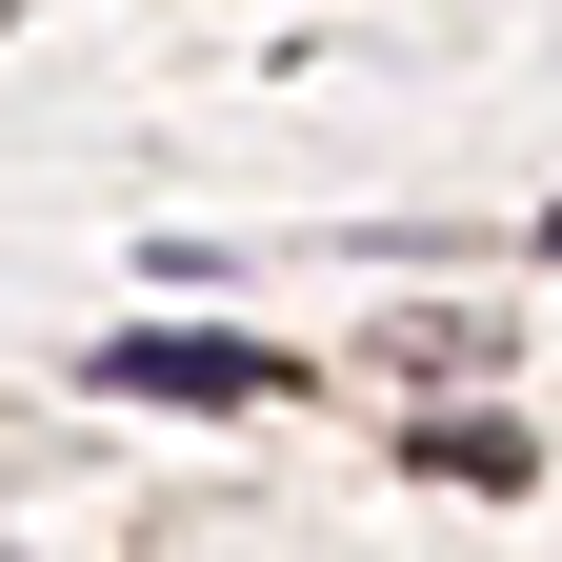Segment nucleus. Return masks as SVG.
I'll return each instance as SVG.
<instances>
[{"mask_svg":"<svg viewBox=\"0 0 562 562\" xmlns=\"http://www.w3.org/2000/svg\"><path fill=\"white\" fill-rule=\"evenodd\" d=\"M101 382H121V402H201V422H222V402H261L281 362H261V341H222V322H121V341H101Z\"/></svg>","mask_w":562,"mask_h":562,"instance_id":"nucleus-1","label":"nucleus"},{"mask_svg":"<svg viewBox=\"0 0 562 562\" xmlns=\"http://www.w3.org/2000/svg\"><path fill=\"white\" fill-rule=\"evenodd\" d=\"M542 241H562V222H542Z\"/></svg>","mask_w":562,"mask_h":562,"instance_id":"nucleus-2","label":"nucleus"}]
</instances>
